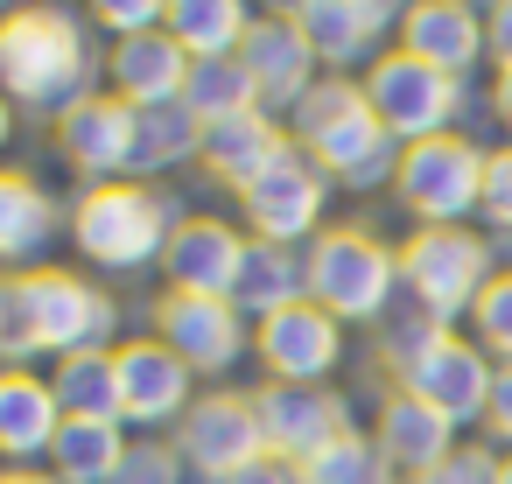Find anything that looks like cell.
<instances>
[{
  "label": "cell",
  "instance_id": "obj_43",
  "mask_svg": "<svg viewBox=\"0 0 512 484\" xmlns=\"http://www.w3.org/2000/svg\"><path fill=\"white\" fill-rule=\"evenodd\" d=\"M484 113H491V120H498V134L512 141V71H498V78H491V99H484Z\"/></svg>",
  "mask_w": 512,
  "mask_h": 484
},
{
  "label": "cell",
  "instance_id": "obj_37",
  "mask_svg": "<svg viewBox=\"0 0 512 484\" xmlns=\"http://www.w3.org/2000/svg\"><path fill=\"white\" fill-rule=\"evenodd\" d=\"M484 232L491 239H512V141L491 148V169H484Z\"/></svg>",
  "mask_w": 512,
  "mask_h": 484
},
{
  "label": "cell",
  "instance_id": "obj_24",
  "mask_svg": "<svg viewBox=\"0 0 512 484\" xmlns=\"http://www.w3.org/2000/svg\"><path fill=\"white\" fill-rule=\"evenodd\" d=\"M281 148H288V127H281L274 113H232V120L204 127V155H197V169H204L218 190L246 197V190L281 162Z\"/></svg>",
  "mask_w": 512,
  "mask_h": 484
},
{
  "label": "cell",
  "instance_id": "obj_3",
  "mask_svg": "<svg viewBox=\"0 0 512 484\" xmlns=\"http://www.w3.org/2000/svg\"><path fill=\"white\" fill-rule=\"evenodd\" d=\"M190 211L162 190V183H99V190H78L71 204V246L85 267L99 274H141V267H162L176 225Z\"/></svg>",
  "mask_w": 512,
  "mask_h": 484
},
{
  "label": "cell",
  "instance_id": "obj_31",
  "mask_svg": "<svg viewBox=\"0 0 512 484\" xmlns=\"http://www.w3.org/2000/svg\"><path fill=\"white\" fill-rule=\"evenodd\" d=\"M442 337H449V323H435V316L400 288V302H393V309L379 316V330H372V358H379V372L400 386V379H407V372H414Z\"/></svg>",
  "mask_w": 512,
  "mask_h": 484
},
{
  "label": "cell",
  "instance_id": "obj_35",
  "mask_svg": "<svg viewBox=\"0 0 512 484\" xmlns=\"http://www.w3.org/2000/svg\"><path fill=\"white\" fill-rule=\"evenodd\" d=\"M113 484H197V477H190L176 435H134V449H127V463H120Z\"/></svg>",
  "mask_w": 512,
  "mask_h": 484
},
{
  "label": "cell",
  "instance_id": "obj_9",
  "mask_svg": "<svg viewBox=\"0 0 512 484\" xmlns=\"http://www.w3.org/2000/svg\"><path fill=\"white\" fill-rule=\"evenodd\" d=\"M330 176L288 141L281 148V162L239 197V218H246V239H267V246H295V253H309L330 225H323V211H330Z\"/></svg>",
  "mask_w": 512,
  "mask_h": 484
},
{
  "label": "cell",
  "instance_id": "obj_14",
  "mask_svg": "<svg viewBox=\"0 0 512 484\" xmlns=\"http://www.w3.org/2000/svg\"><path fill=\"white\" fill-rule=\"evenodd\" d=\"M50 141H57V162H64L85 190H99V183H127V176H134L141 120H134V106H127V99L92 92L78 113H64V120L50 127Z\"/></svg>",
  "mask_w": 512,
  "mask_h": 484
},
{
  "label": "cell",
  "instance_id": "obj_17",
  "mask_svg": "<svg viewBox=\"0 0 512 484\" xmlns=\"http://www.w3.org/2000/svg\"><path fill=\"white\" fill-rule=\"evenodd\" d=\"M246 71H253V85H260V113H274L281 127H288V113L323 85V64H316V50H309V36L295 29V15L288 8H267V15H253V29H246Z\"/></svg>",
  "mask_w": 512,
  "mask_h": 484
},
{
  "label": "cell",
  "instance_id": "obj_25",
  "mask_svg": "<svg viewBox=\"0 0 512 484\" xmlns=\"http://www.w3.org/2000/svg\"><path fill=\"white\" fill-rule=\"evenodd\" d=\"M183 85H190V57L169 43V29H162V36H141V43H113V50H106V92H113V99H127L134 113H148V106H176V99H183Z\"/></svg>",
  "mask_w": 512,
  "mask_h": 484
},
{
  "label": "cell",
  "instance_id": "obj_46",
  "mask_svg": "<svg viewBox=\"0 0 512 484\" xmlns=\"http://www.w3.org/2000/svg\"><path fill=\"white\" fill-rule=\"evenodd\" d=\"M498 484H512V456H505V477H498Z\"/></svg>",
  "mask_w": 512,
  "mask_h": 484
},
{
  "label": "cell",
  "instance_id": "obj_40",
  "mask_svg": "<svg viewBox=\"0 0 512 484\" xmlns=\"http://www.w3.org/2000/svg\"><path fill=\"white\" fill-rule=\"evenodd\" d=\"M484 442L491 449L505 442V456H512V365H498V393H491V414H484Z\"/></svg>",
  "mask_w": 512,
  "mask_h": 484
},
{
  "label": "cell",
  "instance_id": "obj_6",
  "mask_svg": "<svg viewBox=\"0 0 512 484\" xmlns=\"http://www.w3.org/2000/svg\"><path fill=\"white\" fill-rule=\"evenodd\" d=\"M498 274V246L477 225H414L400 239V288L435 316V323H470L477 295Z\"/></svg>",
  "mask_w": 512,
  "mask_h": 484
},
{
  "label": "cell",
  "instance_id": "obj_11",
  "mask_svg": "<svg viewBox=\"0 0 512 484\" xmlns=\"http://www.w3.org/2000/svg\"><path fill=\"white\" fill-rule=\"evenodd\" d=\"M148 323H155V337H162L197 379H225L239 358H253V323H246L225 295L162 288V295L148 302Z\"/></svg>",
  "mask_w": 512,
  "mask_h": 484
},
{
  "label": "cell",
  "instance_id": "obj_8",
  "mask_svg": "<svg viewBox=\"0 0 512 484\" xmlns=\"http://www.w3.org/2000/svg\"><path fill=\"white\" fill-rule=\"evenodd\" d=\"M484 169H491V148H477L470 134L414 141V148H400L393 204L414 225H470L484 211Z\"/></svg>",
  "mask_w": 512,
  "mask_h": 484
},
{
  "label": "cell",
  "instance_id": "obj_13",
  "mask_svg": "<svg viewBox=\"0 0 512 484\" xmlns=\"http://www.w3.org/2000/svg\"><path fill=\"white\" fill-rule=\"evenodd\" d=\"M120 421L141 435H176V421L197 407V372L162 337H120Z\"/></svg>",
  "mask_w": 512,
  "mask_h": 484
},
{
  "label": "cell",
  "instance_id": "obj_44",
  "mask_svg": "<svg viewBox=\"0 0 512 484\" xmlns=\"http://www.w3.org/2000/svg\"><path fill=\"white\" fill-rule=\"evenodd\" d=\"M0 484H64V477H50V470H0Z\"/></svg>",
  "mask_w": 512,
  "mask_h": 484
},
{
  "label": "cell",
  "instance_id": "obj_10",
  "mask_svg": "<svg viewBox=\"0 0 512 484\" xmlns=\"http://www.w3.org/2000/svg\"><path fill=\"white\" fill-rule=\"evenodd\" d=\"M176 449H183L197 484H232L239 470H253L267 456V428H260L253 393H239V386L197 393V407L176 421Z\"/></svg>",
  "mask_w": 512,
  "mask_h": 484
},
{
  "label": "cell",
  "instance_id": "obj_20",
  "mask_svg": "<svg viewBox=\"0 0 512 484\" xmlns=\"http://www.w3.org/2000/svg\"><path fill=\"white\" fill-rule=\"evenodd\" d=\"M253 239L232 225V218H183L169 253H162V288H183V295H225L239 288V267H246Z\"/></svg>",
  "mask_w": 512,
  "mask_h": 484
},
{
  "label": "cell",
  "instance_id": "obj_27",
  "mask_svg": "<svg viewBox=\"0 0 512 484\" xmlns=\"http://www.w3.org/2000/svg\"><path fill=\"white\" fill-rule=\"evenodd\" d=\"M169 43L197 64V57H239L246 50V29L253 15L239 8V0H169Z\"/></svg>",
  "mask_w": 512,
  "mask_h": 484
},
{
  "label": "cell",
  "instance_id": "obj_42",
  "mask_svg": "<svg viewBox=\"0 0 512 484\" xmlns=\"http://www.w3.org/2000/svg\"><path fill=\"white\" fill-rule=\"evenodd\" d=\"M232 484H302V463H281V456H260L253 470H239Z\"/></svg>",
  "mask_w": 512,
  "mask_h": 484
},
{
  "label": "cell",
  "instance_id": "obj_2",
  "mask_svg": "<svg viewBox=\"0 0 512 484\" xmlns=\"http://www.w3.org/2000/svg\"><path fill=\"white\" fill-rule=\"evenodd\" d=\"M288 141H295L337 190H351V197L393 190V176H400V141L379 127V113H372V99H365L358 78H323V85L288 113Z\"/></svg>",
  "mask_w": 512,
  "mask_h": 484
},
{
  "label": "cell",
  "instance_id": "obj_26",
  "mask_svg": "<svg viewBox=\"0 0 512 484\" xmlns=\"http://www.w3.org/2000/svg\"><path fill=\"white\" fill-rule=\"evenodd\" d=\"M295 302H309V267H302V253L253 239V253H246V267H239V288H232V309H239L246 323H267V316H281V309H295Z\"/></svg>",
  "mask_w": 512,
  "mask_h": 484
},
{
  "label": "cell",
  "instance_id": "obj_36",
  "mask_svg": "<svg viewBox=\"0 0 512 484\" xmlns=\"http://www.w3.org/2000/svg\"><path fill=\"white\" fill-rule=\"evenodd\" d=\"M162 22H169V0H99V8H92V29L113 36V43L162 36Z\"/></svg>",
  "mask_w": 512,
  "mask_h": 484
},
{
  "label": "cell",
  "instance_id": "obj_18",
  "mask_svg": "<svg viewBox=\"0 0 512 484\" xmlns=\"http://www.w3.org/2000/svg\"><path fill=\"white\" fill-rule=\"evenodd\" d=\"M407 393H421L428 407H442L456 428H484V414H491V393H498V358L470 337V330H449L407 379H400Z\"/></svg>",
  "mask_w": 512,
  "mask_h": 484
},
{
  "label": "cell",
  "instance_id": "obj_38",
  "mask_svg": "<svg viewBox=\"0 0 512 484\" xmlns=\"http://www.w3.org/2000/svg\"><path fill=\"white\" fill-rule=\"evenodd\" d=\"M498 477H505V456L491 442H456V456L435 477H421V484H498Z\"/></svg>",
  "mask_w": 512,
  "mask_h": 484
},
{
  "label": "cell",
  "instance_id": "obj_39",
  "mask_svg": "<svg viewBox=\"0 0 512 484\" xmlns=\"http://www.w3.org/2000/svg\"><path fill=\"white\" fill-rule=\"evenodd\" d=\"M0 365H29V337H22V302L15 281L0 274Z\"/></svg>",
  "mask_w": 512,
  "mask_h": 484
},
{
  "label": "cell",
  "instance_id": "obj_34",
  "mask_svg": "<svg viewBox=\"0 0 512 484\" xmlns=\"http://www.w3.org/2000/svg\"><path fill=\"white\" fill-rule=\"evenodd\" d=\"M498 365H512V267H498L491 274V288L477 295V309H470V323H463Z\"/></svg>",
  "mask_w": 512,
  "mask_h": 484
},
{
  "label": "cell",
  "instance_id": "obj_45",
  "mask_svg": "<svg viewBox=\"0 0 512 484\" xmlns=\"http://www.w3.org/2000/svg\"><path fill=\"white\" fill-rule=\"evenodd\" d=\"M15 141V106H8V92H0V148Z\"/></svg>",
  "mask_w": 512,
  "mask_h": 484
},
{
  "label": "cell",
  "instance_id": "obj_32",
  "mask_svg": "<svg viewBox=\"0 0 512 484\" xmlns=\"http://www.w3.org/2000/svg\"><path fill=\"white\" fill-rule=\"evenodd\" d=\"M183 106L204 127H218L232 113H260V85H253L246 57H197L190 64V85H183Z\"/></svg>",
  "mask_w": 512,
  "mask_h": 484
},
{
  "label": "cell",
  "instance_id": "obj_30",
  "mask_svg": "<svg viewBox=\"0 0 512 484\" xmlns=\"http://www.w3.org/2000/svg\"><path fill=\"white\" fill-rule=\"evenodd\" d=\"M127 449H134V435L120 421H64V435L50 449V477H64V484H113Z\"/></svg>",
  "mask_w": 512,
  "mask_h": 484
},
{
  "label": "cell",
  "instance_id": "obj_23",
  "mask_svg": "<svg viewBox=\"0 0 512 484\" xmlns=\"http://www.w3.org/2000/svg\"><path fill=\"white\" fill-rule=\"evenodd\" d=\"M64 435V407H57V386L50 372L36 365H0V463L8 470H29L36 456H50Z\"/></svg>",
  "mask_w": 512,
  "mask_h": 484
},
{
  "label": "cell",
  "instance_id": "obj_5",
  "mask_svg": "<svg viewBox=\"0 0 512 484\" xmlns=\"http://www.w3.org/2000/svg\"><path fill=\"white\" fill-rule=\"evenodd\" d=\"M15 281V302H22V337H29V358H78V351H113L120 337V302L92 281V274H71V267H29V274H8Z\"/></svg>",
  "mask_w": 512,
  "mask_h": 484
},
{
  "label": "cell",
  "instance_id": "obj_21",
  "mask_svg": "<svg viewBox=\"0 0 512 484\" xmlns=\"http://www.w3.org/2000/svg\"><path fill=\"white\" fill-rule=\"evenodd\" d=\"M57 232H71V211L15 162H0V274L50 267Z\"/></svg>",
  "mask_w": 512,
  "mask_h": 484
},
{
  "label": "cell",
  "instance_id": "obj_7",
  "mask_svg": "<svg viewBox=\"0 0 512 484\" xmlns=\"http://www.w3.org/2000/svg\"><path fill=\"white\" fill-rule=\"evenodd\" d=\"M358 85H365L379 127H386L400 148H414V141H442V134H463L470 85L449 78V71H435V64H421V57H407L400 43H393Z\"/></svg>",
  "mask_w": 512,
  "mask_h": 484
},
{
  "label": "cell",
  "instance_id": "obj_41",
  "mask_svg": "<svg viewBox=\"0 0 512 484\" xmlns=\"http://www.w3.org/2000/svg\"><path fill=\"white\" fill-rule=\"evenodd\" d=\"M484 29H491V64H498V71H512V0L484 8Z\"/></svg>",
  "mask_w": 512,
  "mask_h": 484
},
{
  "label": "cell",
  "instance_id": "obj_29",
  "mask_svg": "<svg viewBox=\"0 0 512 484\" xmlns=\"http://www.w3.org/2000/svg\"><path fill=\"white\" fill-rule=\"evenodd\" d=\"M113 351H78V358H57L50 365V386H57L64 421H120V365H113Z\"/></svg>",
  "mask_w": 512,
  "mask_h": 484
},
{
  "label": "cell",
  "instance_id": "obj_16",
  "mask_svg": "<svg viewBox=\"0 0 512 484\" xmlns=\"http://www.w3.org/2000/svg\"><path fill=\"white\" fill-rule=\"evenodd\" d=\"M253 358L281 386H330V372L344 365V323L323 316L316 302H295V309L253 323Z\"/></svg>",
  "mask_w": 512,
  "mask_h": 484
},
{
  "label": "cell",
  "instance_id": "obj_33",
  "mask_svg": "<svg viewBox=\"0 0 512 484\" xmlns=\"http://www.w3.org/2000/svg\"><path fill=\"white\" fill-rule=\"evenodd\" d=\"M302 484H400V477H393V463L379 456L372 428H351V435H337L323 456L302 463Z\"/></svg>",
  "mask_w": 512,
  "mask_h": 484
},
{
  "label": "cell",
  "instance_id": "obj_15",
  "mask_svg": "<svg viewBox=\"0 0 512 484\" xmlns=\"http://www.w3.org/2000/svg\"><path fill=\"white\" fill-rule=\"evenodd\" d=\"M253 407H260V428H267V456L281 463H309L323 456L337 435H351V393L344 386H253Z\"/></svg>",
  "mask_w": 512,
  "mask_h": 484
},
{
  "label": "cell",
  "instance_id": "obj_28",
  "mask_svg": "<svg viewBox=\"0 0 512 484\" xmlns=\"http://www.w3.org/2000/svg\"><path fill=\"white\" fill-rule=\"evenodd\" d=\"M141 120V141H134V183H162L169 169L197 162L204 155V120L176 99V106H148L134 113Z\"/></svg>",
  "mask_w": 512,
  "mask_h": 484
},
{
  "label": "cell",
  "instance_id": "obj_4",
  "mask_svg": "<svg viewBox=\"0 0 512 484\" xmlns=\"http://www.w3.org/2000/svg\"><path fill=\"white\" fill-rule=\"evenodd\" d=\"M309 302L323 316H337L344 330H379V316L400 302V246H386L365 225H330L309 253Z\"/></svg>",
  "mask_w": 512,
  "mask_h": 484
},
{
  "label": "cell",
  "instance_id": "obj_19",
  "mask_svg": "<svg viewBox=\"0 0 512 484\" xmlns=\"http://www.w3.org/2000/svg\"><path fill=\"white\" fill-rule=\"evenodd\" d=\"M372 442H379V456L393 463V477H400V484H421V477H435V470L456 456L463 428H456L442 407H428L421 393L386 386V393H379V407H372Z\"/></svg>",
  "mask_w": 512,
  "mask_h": 484
},
{
  "label": "cell",
  "instance_id": "obj_22",
  "mask_svg": "<svg viewBox=\"0 0 512 484\" xmlns=\"http://www.w3.org/2000/svg\"><path fill=\"white\" fill-rule=\"evenodd\" d=\"M400 50L435 64V71H449V78H470L491 57L484 8H470V0H414L400 15Z\"/></svg>",
  "mask_w": 512,
  "mask_h": 484
},
{
  "label": "cell",
  "instance_id": "obj_12",
  "mask_svg": "<svg viewBox=\"0 0 512 484\" xmlns=\"http://www.w3.org/2000/svg\"><path fill=\"white\" fill-rule=\"evenodd\" d=\"M295 29L309 36L323 78H365L379 57H386V36H400V15L393 0H295Z\"/></svg>",
  "mask_w": 512,
  "mask_h": 484
},
{
  "label": "cell",
  "instance_id": "obj_1",
  "mask_svg": "<svg viewBox=\"0 0 512 484\" xmlns=\"http://www.w3.org/2000/svg\"><path fill=\"white\" fill-rule=\"evenodd\" d=\"M0 92L15 113L57 127L92 92H106V57L92 50V29L71 8H15L0 15Z\"/></svg>",
  "mask_w": 512,
  "mask_h": 484
}]
</instances>
